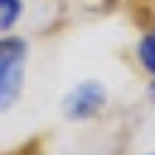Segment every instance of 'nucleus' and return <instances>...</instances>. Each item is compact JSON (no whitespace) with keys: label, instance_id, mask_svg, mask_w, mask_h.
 Instances as JSON below:
<instances>
[{"label":"nucleus","instance_id":"nucleus-2","mask_svg":"<svg viewBox=\"0 0 155 155\" xmlns=\"http://www.w3.org/2000/svg\"><path fill=\"white\" fill-rule=\"evenodd\" d=\"M104 104H107L104 85H99V82H82L65 99V116L71 121H85V118H93Z\"/></svg>","mask_w":155,"mask_h":155},{"label":"nucleus","instance_id":"nucleus-5","mask_svg":"<svg viewBox=\"0 0 155 155\" xmlns=\"http://www.w3.org/2000/svg\"><path fill=\"white\" fill-rule=\"evenodd\" d=\"M0 3H3V0H0Z\"/></svg>","mask_w":155,"mask_h":155},{"label":"nucleus","instance_id":"nucleus-6","mask_svg":"<svg viewBox=\"0 0 155 155\" xmlns=\"http://www.w3.org/2000/svg\"><path fill=\"white\" fill-rule=\"evenodd\" d=\"M152 155H155V152H152Z\"/></svg>","mask_w":155,"mask_h":155},{"label":"nucleus","instance_id":"nucleus-4","mask_svg":"<svg viewBox=\"0 0 155 155\" xmlns=\"http://www.w3.org/2000/svg\"><path fill=\"white\" fill-rule=\"evenodd\" d=\"M23 17V0H3L0 3V34L12 31Z\"/></svg>","mask_w":155,"mask_h":155},{"label":"nucleus","instance_id":"nucleus-1","mask_svg":"<svg viewBox=\"0 0 155 155\" xmlns=\"http://www.w3.org/2000/svg\"><path fill=\"white\" fill-rule=\"evenodd\" d=\"M28 45L20 37H0V113L12 110L23 93Z\"/></svg>","mask_w":155,"mask_h":155},{"label":"nucleus","instance_id":"nucleus-3","mask_svg":"<svg viewBox=\"0 0 155 155\" xmlns=\"http://www.w3.org/2000/svg\"><path fill=\"white\" fill-rule=\"evenodd\" d=\"M135 57H138V65L155 79V31H150V34H144V37H141Z\"/></svg>","mask_w":155,"mask_h":155}]
</instances>
